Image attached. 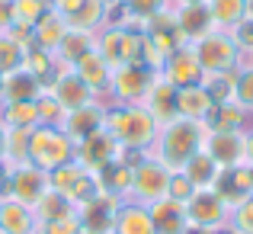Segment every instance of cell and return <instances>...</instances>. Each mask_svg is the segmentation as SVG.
<instances>
[{"label": "cell", "mask_w": 253, "mask_h": 234, "mask_svg": "<svg viewBox=\"0 0 253 234\" xmlns=\"http://www.w3.org/2000/svg\"><path fill=\"white\" fill-rule=\"evenodd\" d=\"M205 135H209V125H205V122L173 116L170 122H164L161 129H157V138H154V144H151L148 154L157 157L164 167H167V170L176 173L192 154H199V151H202Z\"/></svg>", "instance_id": "1"}, {"label": "cell", "mask_w": 253, "mask_h": 234, "mask_svg": "<svg viewBox=\"0 0 253 234\" xmlns=\"http://www.w3.org/2000/svg\"><path fill=\"white\" fill-rule=\"evenodd\" d=\"M103 129L116 138L122 151H151L161 122H157L141 103H135V106H106Z\"/></svg>", "instance_id": "2"}, {"label": "cell", "mask_w": 253, "mask_h": 234, "mask_svg": "<svg viewBox=\"0 0 253 234\" xmlns=\"http://www.w3.org/2000/svg\"><path fill=\"white\" fill-rule=\"evenodd\" d=\"M192 51H196L199 68H202L205 77L231 74V71H237L241 61H244L237 39L231 36V32H224V29H211L209 36H202L199 42H192Z\"/></svg>", "instance_id": "3"}, {"label": "cell", "mask_w": 253, "mask_h": 234, "mask_svg": "<svg viewBox=\"0 0 253 234\" xmlns=\"http://www.w3.org/2000/svg\"><path fill=\"white\" fill-rule=\"evenodd\" d=\"M77 144L58 125H36L29 132V164L42 167V170H55L61 164H71Z\"/></svg>", "instance_id": "4"}, {"label": "cell", "mask_w": 253, "mask_h": 234, "mask_svg": "<svg viewBox=\"0 0 253 234\" xmlns=\"http://www.w3.org/2000/svg\"><path fill=\"white\" fill-rule=\"evenodd\" d=\"M161 71L148 68L144 61H135V64H122V68L112 71V80H109V90H106V103L109 106H135V103H144L151 84Z\"/></svg>", "instance_id": "5"}, {"label": "cell", "mask_w": 253, "mask_h": 234, "mask_svg": "<svg viewBox=\"0 0 253 234\" xmlns=\"http://www.w3.org/2000/svg\"><path fill=\"white\" fill-rule=\"evenodd\" d=\"M170 177H173V170H167L157 157L144 154L138 164H131V189H128V199L151 209L154 202L167 199Z\"/></svg>", "instance_id": "6"}, {"label": "cell", "mask_w": 253, "mask_h": 234, "mask_svg": "<svg viewBox=\"0 0 253 234\" xmlns=\"http://www.w3.org/2000/svg\"><path fill=\"white\" fill-rule=\"evenodd\" d=\"M183 212L189 222V231H224L231 218L228 202L215 189H196L183 202Z\"/></svg>", "instance_id": "7"}, {"label": "cell", "mask_w": 253, "mask_h": 234, "mask_svg": "<svg viewBox=\"0 0 253 234\" xmlns=\"http://www.w3.org/2000/svg\"><path fill=\"white\" fill-rule=\"evenodd\" d=\"M141 42L144 32L135 29H99L96 32V51L109 61V68H122V64L141 61Z\"/></svg>", "instance_id": "8"}, {"label": "cell", "mask_w": 253, "mask_h": 234, "mask_svg": "<svg viewBox=\"0 0 253 234\" xmlns=\"http://www.w3.org/2000/svg\"><path fill=\"white\" fill-rule=\"evenodd\" d=\"M48 189H51L48 186V170H42V167H36V164H19V167H13V170H6V196L16 199V202H23V205H29V209Z\"/></svg>", "instance_id": "9"}, {"label": "cell", "mask_w": 253, "mask_h": 234, "mask_svg": "<svg viewBox=\"0 0 253 234\" xmlns=\"http://www.w3.org/2000/svg\"><path fill=\"white\" fill-rule=\"evenodd\" d=\"M119 205H122V199H119V196L99 189L93 199H86V202L77 205V222H81V231H86V234H112Z\"/></svg>", "instance_id": "10"}, {"label": "cell", "mask_w": 253, "mask_h": 234, "mask_svg": "<svg viewBox=\"0 0 253 234\" xmlns=\"http://www.w3.org/2000/svg\"><path fill=\"white\" fill-rule=\"evenodd\" d=\"M119 157H122V148H119V141L106 129H99V132H93L90 138H84V141L77 144V154H74V160L86 173H93V177H96L99 170H106V167Z\"/></svg>", "instance_id": "11"}, {"label": "cell", "mask_w": 253, "mask_h": 234, "mask_svg": "<svg viewBox=\"0 0 253 234\" xmlns=\"http://www.w3.org/2000/svg\"><path fill=\"white\" fill-rule=\"evenodd\" d=\"M45 93H48V96H55L58 106H61L64 112L81 109V106L93 103V99H103V96H96V93H93L71 68H61V64H58V74H55V80L48 84V90H45Z\"/></svg>", "instance_id": "12"}, {"label": "cell", "mask_w": 253, "mask_h": 234, "mask_svg": "<svg viewBox=\"0 0 253 234\" xmlns=\"http://www.w3.org/2000/svg\"><path fill=\"white\" fill-rule=\"evenodd\" d=\"M161 77L167 80L170 87H176V90L202 84L205 74H202V68H199V58H196V51H192V45H179V48L173 51L167 61H164Z\"/></svg>", "instance_id": "13"}, {"label": "cell", "mask_w": 253, "mask_h": 234, "mask_svg": "<svg viewBox=\"0 0 253 234\" xmlns=\"http://www.w3.org/2000/svg\"><path fill=\"white\" fill-rule=\"evenodd\" d=\"M106 99H93V103L81 106V109H71L64 112V122H61V132L71 138L74 144H81L84 138H90L93 132L103 129V119H106Z\"/></svg>", "instance_id": "14"}, {"label": "cell", "mask_w": 253, "mask_h": 234, "mask_svg": "<svg viewBox=\"0 0 253 234\" xmlns=\"http://www.w3.org/2000/svg\"><path fill=\"white\" fill-rule=\"evenodd\" d=\"M211 189H215L218 196L228 202V209L241 205L244 199L253 196V167L244 160V164H237V167H228V170H221Z\"/></svg>", "instance_id": "15"}, {"label": "cell", "mask_w": 253, "mask_h": 234, "mask_svg": "<svg viewBox=\"0 0 253 234\" xmlns=\"http://www.w3.org/2000/svg\"><path fill=\"white\" fill-rule=\"evenodd\" d=\"M202 151L215 160L221 170L244 164V132H211L209 129Z\"/></svg>", "instance_id": "16"}, {"label": "cell", "mask_w": 253, "mask_h": 234, "mask_svg": "<svg viewBox=\"0 0 253 234\" xmlns=\"http://www.w3.org/2000/svg\"><path fill=\"white\" fill-rule=\"evenodd\" d=\"M173 16H176V29L186 39V45L199 42L202 36H209L215 29V19L209 13V3H183L173 6Z\"/></svg>", "instance_id": "17"}, {"label": "cell", "mask_w": 253, "mask_h": 234, "mask_svg": "<svg viewBox=\"0 0 253 234\" xmlns=\"http://www.w3.org/2000/svg\"><path fill=\"white\" fill-rule=\"evenodd\" d=\"M45 93L42 80L29 71H13V74H3V87H0V106L3 103H36Z\"/></svg>", "instance_id": "18"}, {"label": "cell", "mask_w": 253, "mask_h": 234, "mask_svg": "<svg viewBox=\"0 0 253 234\" xmlns=\"http://www.w3.org/2000/svg\"><path fill=\"white\" fill-rule=\"evenodd\" d=\"M71 71H74V74L81 77L84 84L90 87L93 93H96V96H103V99H106V90H109V80H112V68H109V61H106V58L99 55L96 48L86 51V55H84Z\"/></svg>", "instance_id": "19"}, {"label": "cell", "mask_w": 253, "mask_h": 234, "mask_svg": "<svg viewBox=\"0 0 253 234\" xmlns=\"http://www.w3.org/2000/svg\"><path fill=\"white\" fill-rule=\"evenodd\" d=\"M0 234H39V222L29 205L16 199H0Z\"/></svg>", "instance_id": "20"}, {"label": "cell", "mask_w": 253, "mask_h": 234, "mask_svg": "<svg viewBox=\"0 0 253 234\" xmlns=\"http://www.w3.org/2000/svg\"><path fill=\"white\" fill-rule=\"evenodd\" d=\"M112 234H157L148 205H138V202H131V199H122V205H119V212H116Z\"/></svg>", "instance_id": "21"}, {"label": "cell", "mask_w": 253, "mask_h": 234, "mask_svg": "<svg viewBox=\"0 0 253 234\" xmlns=\"http://www.w3.org/2000/svg\"><path fill=\"white\" fill-rule=\"evenodd\" d=\"M151 222H154L157 234H189V222H186V212H183V202L176 199H161V202L151 205Z\"/></svg>", "instance_id": "22"}, {"label": "cell", "mask_w": 253, "mask_h": 234, "mask_svg": "<svg viewBox=\"0 0 253 234\" xmlns=\"http://www.w3.org/2000/svg\"><path fill=\"white\" fill-rule=\"evenodd\" d=\"M93 48H96V36H93V32L68 29V32H64V39L58 42V48L51 51V55H55V64H61V68H74L86 51H93Z\"/></svg>", "instance_id": "23"}, {"label": "cell", "mask_w": 253, "mask_h": 234, "mask_svg": "<svg viewBox=\"0 0 253 234\" xmlns=\"http://www.w3.org/2000/svg\"><path fill=\"white\" fill-rule=\"evenodd\" d=\"M141 106H144V109H148V112H151V116H154L161 125H164V122H170V119L176 116V87H170L167 80L157 74Z\"/></svg>", "instance_id": "24"}, {"label": "cell", "mask_w": 253, "mask_h": 234, "mask_svg": "<svg viewBox=\"0 0 253 234\" xmlns=\"http://www.w3.org/2000/svg\"><path fill=\"white\" fill-rule=\"evenodd\" d=\"M205 125H209L211 132H247L253 122H250V116L234 103V99H228V103H215L211 106Z\"/></svg>", "instance_id": "25"}, {"label": "cell", "mask_w": 253, "mask_h": 234, "mask_svg": "<svg viewBox=\"0 0 253 234\" xmlns=\"http://www.w3.org/2000/svg\"><path fill=\"white\" fill-rule=\"evenodd\" d=\"M215 106V99L209 96L202 84L199 87H186V90H176V116L183 119H196V122H205Z\"/></svg>", "instance_id": "26"}, {"label": "cell", "mask_w": 253, "mask_h": 234, "mask_svg": "<svg viewBox=\"0 0 253 234\" xmlns=\"http://www.w3.org/2000/svg\"><path fill=\"white\" fill-rule=\"evenodd\" d=\"M64 32H68V23H64L61 13H55V10L42 13V19L32 26V48L55 51V48H58V42L64 39Z\"/></svg>", "instance_id": "27"}, {"label": "cell", "mask_w": 253, "mask_h": 234, "mask_svg": "<svg viewBox=\"0 0 253 234\" xmlns=\"http://www.w3.org/2000/svg\"><path fill=\"white\" fill-rule=\"evenodd\" d=\"M209 3V13L215 19V29H237V26L247 19L250 13V0H205Z\"/></svg>", "instance_id": "28"}, {"label": "cell", "mask_w": 253, "mask_h": 234, "mask_svg": "<svg viewBox=\"0 0 253 234\" xmlns=\"http://www.w3.org/2000/svg\"><path fill=\"white\" fill-rule=\"evenodd\" d=\"M179 173H183L196 189H211L215 180H218V173H221V167L205 154V151H199V154H192L183 167H179Z\"/></svg>", "instance_id": "29"}, {"label": "cell", "mask_w": 253, "mask_h": 234, "mask_svg": "<svg viewBox=\"0 0 253 234\" xmlns=\"http://www.w3.org/2000/svg\"><path fill=\"white\" fill-rule=\"evenodd\" d=\"M96 183L103 192H112V196L119 199H128V189H131V164L128 160H112L106 170L96 173Z\"/></svg>", "instance_id": "30"}, {"label": "cell", "mask_w": 253, "mask_h": 234, "mask_svg": "<svg viewBox=\"0 0 253 234\" xmlns=\"http://www.w3.org/2000/svg\"><path fill=\"white\" fill-rule=\"evenodd\" d=\"M64 23H68V29H81L96 36L106 23V0H84L71 16H64Z\"/></svg>", "instance_id": "31"}, {"label": "cell", "mask_w": 253, "mask_h": 234, "mask_svg": "<svg viewBox=\"0 0 253 234\" xmlns=\"http://www.w3.org/2000/svg\"><path fill=\"white\" fill-rule=\"evenodd\" d=\"M74 212H77L74 202H71L68 196H61V192H55V189H48L36 205H32V215H36L39 225H48V222H58V218H68V215H74Z\"/></svg>", "instance_id": "32"}, {"label": "cell", "mask_w": 253, "mask_h": 234, "mask_svg": "<svg viewBox=\"0 0 253 234\" xmlns=\"http://www.w3.org/2000/svg\"><path fill=\"white\" fill-rule=\"evenodd\" d=\"M0 122H3V129L32 132L39 125L36 103H3V106H0Z\"/></svg>", "instance_id": "33"}, {"label": "cell", "mask_w": 253, "mask_h": 234, "mask_svg": "<svg viewBox=\"0 0 253 234\" xmlns=\"http://www.w3.org/2000/svg\"><path fill=\"white\" fill-rule=\"evenodd\" d=\"M231 99H234L247 116H253V61H241V68L234 71Z\"/></svg>", "instance_id": "34"}, {"label": "cell", "mask_w": 253, "mask_h": 234, "mask_svg": "<svg viewBox=\"0 0 253 234\" xmlns=\"http://www.w3.org/2000/svg\"><path fill=\"white\" fill-rule=\"evenodd\" d=\"M51 10V0H13V26H32L42 19V13Z\"/></svg>", "instance_id": "35"}, {"label": "cell", "mask_w": 253, "mask_h": 234, "mask_svg": "<svg viewBox=\"0 0 253 234\" xmlns=\"http://www.w3.org/2000/svg\"><path fill=\"white\" fill-rule=\"evenodd\" d=\"M23 58H26L23 45H19L10 32H0V77L19 71V68H23Z\"/></svg>", "instance_id": "36"}, {"label": "cell", "mask_w": 253, "mask_h": 234, "mask_svg": "<svg viewBox=\"0 0 253 234\" xmlns=\"http://www.w3.org/2000/svg\"><path fill=\"white\" fill-rule=\"evenodd\" d=\"M84 173H86L84 167L77 164V160H71V164H61V167H55V170H48V186L55 192H61V196H68V189L84 177Z\"/></svg>", "instance_id": "37"}, {"label": "cell", "mask_w": 253, "mask_h": 234, "mask_svg": "<svg viewBox=\"0 0 253 234\" xmlns=\"http://www.w3.org/2000/svg\"><path fill=\"white\" fill-rule=\"evenodd\" d=\"M167 6H173L170 0H125V10H128V16L135 19L138 26H148L151 16H157L161 10H167Z\"/></svg>", "instance_id": "38"}, {"label": "cell", "mask_w": 253, "mask_h": 234, "mask_svg": "<svg viewBox=\"0 0 253 234\" xmlns=\"http://www.w3.org/2000/svg\"><path fill=\"white\" fill-rule=\"evenodd\" d=\"M228 231L231 234H253V196L244 199L241 205H234V209H231Z\"/></svg>", "instance_id": "39"}, {"label": "cell", "mask_w": 253, "mask_h": 234, "mask_svg": "<svg viewBox=\"0 0 253 234\" xmlns=\"http://www.w3.org/2000/svg\"><path fill=\"white\" fill-rule=\"evenodd\" d=\"M36 116H39V125H58V129H61V122H64V109L48 93H42V96L36 99Z\"/></svg>", "instance_id": "40"}, {"label": "cell", "mask_w": 253, "mask_h": 234, "mask_svg": "<svg viewBox=\"0 0 253 234\" xmlns=\"http://www.w3.org/2000/svg\"><path fill=\"white\" fill-rule=\"evenodd\" d=\"M39 234H81V222H77V212L68 218H58V222L39 225Z\"/></svg>", "instance_id": "41"}, {"label": "cell", "mask_w": 253, "mask_h": 234, "mask_svg": "<svg viewBox=\"0 0 253 234\" xmlns=\"http://www.w3.org/2000/svg\"><path fill=\"white\" fill-rule=\"evenodd\" d=\"M192 192H196V186H192L189 180H186L183 173L176 170V173L170 177V189H167V196H170V199H176V202H186V199H189Z\"/></svg>", "instance_id": "42"}, {"label": "cell", "mask_w": 253, "mask_h": 234, "mask_svg": "<svg viewBox=\"0 0 253 234\" xmlns=\"http://www.w3.org/2000/svg\"><path fill=\"white\" fill-rule=\"evenodd\" d=\"M13 29V0H0V32Z\"/></svg>", "instance_id": "43"}, {"label": "cell", "mask_w": 253, "mask_h": 234, "mask_svg": "<svg viewBox=\"0 0 253 234\" xmlns=\"http://www.w3.org/2000/svg\"><path fill=\"white\" fill-rule=\"evenodd\" d=\"M244 160H247V164L253 167V125L247 132H244Z\"/></svg>", "instance_id": "44"}, {"label": "cell", "mask_w": 253, "mask_h": 234, "mask_svg": "<svg viewBox=\"0 0 253 234\" xmlns=\"http://www.w3.org/2000/svg\"><path fill=\"white\" fill-rule=\"evenodd\" d=\"M3 157H6V129L0 122V164H3Z\"/></svg>", "instance_id": "45"}, {"label": "cell", "mask_w": 253, "mask_h": 234, "mask_svg": "<svg viewBox=\"0 0 253 234\" xmlns=\"http://www.w3.org/2000/svg\"><path fill=\"white\" fill-rule=\"evenodd\" d=\"M173 6H183V3H205V0H170Z\"/></svg>", "instance_id": "46"}, {"label": "cell", "mask_w": 253, "mask_h": 234, "mask_svg": "<svg viewBox=\"0 0 253 234\" xmlns=\"http://www.w3.org/2000/svg\"><path fill=\"white\" fill-rule=\"evenodd\" d=\"M106 3H125V0H106Z\"/></svg>", "instance_id": "47"}, {"label": "cell", "mask_w": 253, "mask_h": 234, "mask_svg": "<svg viewBox=\"0 0 253 234\" xmlns=\"http://www.w3.org/2000/svg\"><path fill=\"white\" fill-rule=\"evenodd\" d=\"M81 234H86V231H81Z\"/></svg>", "instance_id": "48"}]
</instances>
